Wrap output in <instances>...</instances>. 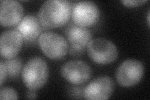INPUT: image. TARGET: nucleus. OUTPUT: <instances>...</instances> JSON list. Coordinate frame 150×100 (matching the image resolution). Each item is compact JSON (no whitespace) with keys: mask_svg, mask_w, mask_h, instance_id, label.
Returning a JSON list of instances; mask_svg holds the SVG:
<instances>
[{"mask_svg":"<svg viewBox=\"0 0 150 100\" xmlns=\"http://www.w3.org/2000/svg\"><path fill=\"white\" fill-rule=\"evenodd\" d=\"M73 6L67 0H48L40 7L38 18L45 29L61 27L68 22Z\"/></svg>","mask_w":150,"mask_h":100,"instance_id":"1","label":"nucleus"},{"mask_svg":"<svg viewBox=\"0 0 150 100\" xmlns=\"http://www.w3.org/2000/svg\"><path fill=\"white\" fill-rule=\"evenodd\" d=\"M49 70L46 61L39 56L33 57L27 61L21 71L23 82L28 89L38 90L46 83Z\"/></svg>","mask_w":150,"mask_h":100,"instance_id":"2","label":"nucleus"},{"mask_svg":"<svg viewBox=\"0 0 150 100\" xmlns=\"http://www.w3.org/2000/svg\"><path fill=\"white\" fill-rule=\"evenodd\" d=\"M88 56L96 63L108 65L116 60L118 51L116 45L105 38L91 40L86 46Z\"/></svg>","mask_w":150,"mask_h":100,"instance_id":"3","label":"nucleus"},{"mask_svg":"<svg viewBox=\"0 0 150 100\" xmlns=\"http://www.w3.org/2000/svg\"><path fill=\"white\" fill-rule=\"evenodd\" d=\"M38 43L43 53L50 59L63 58L69 50L67 40L58 33L53 31L41 33L38 38Z\"/></svg>","mask_w":150,"mask_h":100,"instance_id":"4","label":"nucleus"},{"mask_svg":"<svg viewBox=\"0 0 150 100\" xmlns=\"http://www.w3.org/2000/svg\"><path fill=\"white\" fill-rule=\"evenodd\" d=\"M144 74V66L142 62L135 59L124 61L116 71V79L120 85L131 87L137 84Z\"/></svg>","mask_w":150,"mask_h":100,"instance_id":"5","label":"nucleus"},{"mask_svg":"<svg viewBox=\"0 0 150 100\" xmlns=\"http://www.w3.org/2000/svg\"><path fill=\"white\" fill-rule=\"evenodd\" d=\"M100 15L99 8L95 3L81 1L73 4L71 16L75 25L86 28L96 24Z\"/></svg>","mask_w":150,"mask_h":100,"instance_id":"6","label":"nucleus"},{"mask_svg":"<svg viewBox=\"0 0 150 100\" xmlns=\"http://www.w3.org/2000/svg\"><path fill=\"white\" fill-rule=\"evenodd\" d=\"M64 79L73 84H82L90 79L92 75L91 68L86 62L73 60L65 63L60 70Z\"/></svg>","mask_w":150,"mask_h":100,"instance_id":"7","label":"nucleus"},{"mask_svg":"<svg viewBox=\"0 0 150 100\" xmlns=\"http://www.w3.org/2000/svg\"><path fill=\"white\" fill-rule=\"evenodd\" d=\"M115 84L110 77L102 76L94 79L83 91V96L88 100L109 99L113 93Z\"/></svg>","mask_w":150,"mask_h":100,"instance_id":"8","label":"nucleus"},{"mask_svg":"<svg viewBox=\"0 0 150 100\" xmlns=\"http://www.w3.org/2000/svg\"><path fill=\"white\" fill-rule=\"evenodd\" d=\"M23 38L17 29H11L2 32L0 37V52L4 59L15 58L20 51Z\"/></svg>","mask_w":150,"mask_h":100,"instance_id":"9","label":"nucleus"},{"mask_svg":"<svg viewBox=\"0 0 150 100\" xmlns=\"http://www.w3.org/2000/svg\"><path fill=\"white\" fill-rule=\"evenodd\" d=\"M23 16L21 4L14 0L0 1V23L3 27H11L18 25Z\"/></svg>","mask_w":150,"mask_h":100,"instance_id":"10","label":"nucleus"},{"mask_svg":"<svg viewBox=\"0 0 150 100\" xmlns=\"http://www.w3.org/2000/svg\"><path fill=\"white\" fill-rule=\"evenodd\" d=\"M43 29L38 17L32 15L23 17L17 26V30L20 32L23 40L28 43H33L38 38Z\"/></svg>","mask_w":150,"mask_h":100,"instance_id":"11","label":"nucleus"},{"mask_svg":"<svg viewBox=\"0 0 150 100\" xmlns=\"http://www.w3.org/2000/svg\"><path fill=\"white\" fill-rule=\"evenodd\" d=\"M66 34L67 40L71 46L83 48H85L92 38V34L90 30L75 24L68 27Z\"/></svg>","mask_w":150,"mask_h":100,"instance_id":"12","label":"nucleus"},{"mask_svg":"<svg viewBox=\"0 0 150 100\" xmlns=\"http://www.w3.org/2000/svg\"><path fill=\"white\" fill-rule=\"evenodd\" d=\"M4 63L7 70V77L11 79L18 77L23 65L22 59L20 57H15L7 60Z\"/></svg>","mask_w":150,"mask_h":100,"instance_id":"13","label":"nucleus"},{"mask_svg":"<svg viewBox=\"0 0 150 100\" xmlns=\"http://www.w3.org/2000/svg\"><path fill=\"white\" fill-rule=\"evenodd\" d=\"M18 95L14 89L10 87H1L0 89V99H18Z\"/></svg>","mask_w":150,"mask_h":100,"instance_id":"14","label":"nucleus"},{"mask_svg":"<svg viewBox=\"0 0 150 100\" xmlns=\"http://www.w3.org/2000/svg\"><path fill=\"white\" fill-rule=\"evenodd\" d=\"M147 0H123L121 3L128 7H137L146 3Z\"/></svg>","mask_w":150,"mask_h":100,"instance_id":"15","label":"nucleus"},{"mask_svg":"<svg viewBox=\"0 0 150 100\" xmlns=\"http://www.w3.org/2000/svg\"><path fill=\"white\" fill-rule=\"evenodd\" d=\"M69 54L73 57L81 56L84 51V48L80 47H77L74 46H70L69 47Z\"/></svg>","mask_w":150,"mask_h":100,"instance_id":"16","label":"nucleus"},{"mask_svg":"<svg viewBox=\"0 0 150 100\" xmlns=\"http://www.w3.org/2000/svg\"><path fill=\"white\" fill-rule=\"evenodd\" d=\"M0 75H1V79H0L1 83H0V85H1V87H2L4 81L5 80L7 77V70L6 65L2 60L0 61Z\"/></svg>","mask_w":150,"mask_h":100,"instance_id":"17","label":"nucleus"},{"mask_svg":"<svg viewBox=\"0 0 150 100\" xmlns=\"http://www.w3.org/2000/svg\"><path fill=\"white\" fill-rule=\"evenodd\" d=\"M26 97L28 99H36L37 98L36 90L28 89V91L26 93Z\"/></svg>","mask_w":150,"mask_h":100,"instance_id":"18","label":"nucleus"},{"mask_svg":"<svg viewBox=\"0 0 150 100\" xmlns=\"http://www.w3.org/2000/svg\"><path fill=\"white\" fill-rule=\"evenodd\" d=\"M149 11H148V26L149 27Z\"/></svg>","mask_w":150,"mask_h":100,"instance_id":"19","label":"nucleus"}]
</instances>
